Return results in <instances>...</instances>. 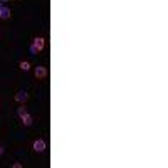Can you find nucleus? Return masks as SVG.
Returning <instances> with one entry per match:
<instances>
[{"label":"nucleus","mask_w":168,"mask_h":168,"mask_svg":"<svg viewBox=\"0 0 168 168\" xmlns=\"http://www.w3.org/2000/svg\"><path fill=\"white\" fill-rule=\"evenodd\" d=\"M34 74H35V77H37V79H46V77H47V69L44 66H37Z\"/></svg>","instance_id":"f257e3e1"},{"label":"nucleus","mask_w":168,"mask_h":168,"mask_svg":"<svg viewBox=\"0 0 168 168\" xmlns=\"http://www.w3.org/2000/svg\"><path fill=\"white\" fill-rule=\"evenodd\" d=\"M34 150H35L37 153H42V151L46 150V141L44 140H35L34 141Z\"/></svg>","instance_id":"f03ea898"},{"label":"nucleus","mask_w":168,"mask_h":168,"mask_svg":"<svg viewBox=\"0 0 168 168\" xmlns=\"http://www.w3.org/2000/svg\"><path fill=\"white\" fill-rule=\"evenodd\" d=\"M27 99H29V94H27L25 91H19V93L15 94V101H17V103H20V104H24Z\"/></svg>","instance_id":"7ed1b4c3"},{"label":"nucleus","mask_w":168,"mask_h":168,"mask_svg":"<svg viewBox=\"0 0 168 168\" xmlns=\"http://www.w3.org/2000/svg\"><path fill=\"white\" fill-rule=\"evenodd\" d=\"M44 44H46V40L42 39V37H35V39H34V44H32V46L35 47L37 51H42V49H44Z\"/></svg>","instance_id":"20e7f679"},{"label":"nucleus","mask_w":168,"mask_h":168,"mask_svg":"<svg viewBox=\"0 0 168 168\" xmlns=\"http://www.w3.org/2000/svg\"><path fill=\"white\" fill-rule=\"evenodd\" d=\"M0 19H10V8L7 7H0Z\"/></svg>","instance_id":"39448f33"},{"label":"nucleus","mask_w":168,"mask_h":168,"mask_svg":"<svg viewBox=\"0 0 168 168\" xmlns=\"http://www.w3.org/2000/svg\"><path fill=\"white\" fill-rule=\"evenodd\" d=\"M20 119H22V123H24V126H30V124H32V116H30L29 113L24 114Z\"/></svg>","instance_id":"423d86ee"},{"label":"nucleus","mask_w":168,"mask_h":168,"mask_svg":"<svg viewBox=\"0 0 168 168\" xmlns=\"http://www.w3.org/2000/svg\"><path fill=\"white\" fill-rule=\"evenodd\" d=\"M19 67H20V69H22V71H25V72H27V71L30 69V64H29L27 60H22V62H20V64H19Z\"/></svg>","instance_id":"0eeeda50"},{"label":"nucleus","mask_w":168,"mask_h":168,"mask_svg":"<svg viewBox=\"0 0 168 168\" xmlns=\"http://www.w3.org/2000/svg\"><path fill=\"white\" fill-rule=\"evenodd\" d=\"M17 114H19V118H22L24 114H27V109H25L24 106H20L19 109H17Z\"/></svg>","instance_id":"6e6552de"},{"label":"nucleus","mask_w":168,"mask_h":168,"mask_svg":"<svg viewBox=\"0 0 168 168\" xmlns=\"http://www.w3.org/2000/svg\"><path fill=\"white\" fill-rule=\"evenodd\" d=\"M37 52H39V51H37L34 46H30V54H37Z\"/></svg>","instance_id":"1a4fd4ad"},{"label":"nucleus","mask_w":168,"mask_h":168,"mask_svg":"<svg viewBox=\"0 0 168 168\" xmlns=\"http://www.w3.org/2000/svg\"><path fill=\"white\" fill-rule=\"evenodd\" d=\"M2 153H4V148L0 146V155H2Z\"/></svg>","instance_id":"9d476101"},{"label":"nucleus","mask_w":168,"mask_h":168,"mask_svg":"<svg viewBox=\"0 0 168 168\" xmlns=\"http://www.w3.org/2000/svg\"><path fill=\"white\" fill-rule=\"evenodd\" d=\"M0 7H4V2H0Z\"/></svg>","instance_id":"9b49d317"},{"label":"nucleus","mask_w":168,"mask_h":168,"mask_svg":"<svg viewBox=\"0 0 168 168\" xmlns=\"http://www.w3.org/2000/svg\"><path fill=\"white\" fill-rule=\"evenodd\" d=\"M15 2H20V0H15Z\"/></svg>","instance_id":"f8f14e48"}]
</instances>
